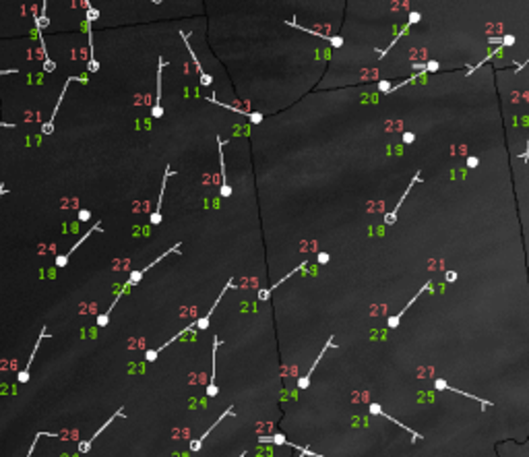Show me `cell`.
I'll list each match as a JSON object with an SVG mask.
<instances>
[{
  "label": "cell",
  "instance_id": "15",
  "mask_svg": "<svg viewBox=\"0 0 529 457\" xmlns=\"http://www.w3.org/2000/svg\"><path fill=\"white\" fill-rule=\"evenodd\" d=\"M217 348H219V337L215 335L213 337V364H211V379H209V385H207V395L209 397H215L219 393L217 385H215V356H217Z\"/></svg>",
  "mask_w": 529,
  "mask_h": 457
},
{
  "label": "cell",
  "instance_id": "3",
  "mask_svg": "<svg viewBox=\"0 0 529 457\" xmlns=\"http://www.w3.org/2000/svg\"><path fill=\"white\" fill-rule=\"evenodd\" d=\"M333 342H335V337H333V335H331V337L327 339V344H325V346H322V350H320V352H318V356H317V360H315V362H312V366H310V368L306 370V375H302V377L298 379V383H296V387H298L300 391H302V389H308V385H310V375H312V373H315V368H317V364H318V362H320V360H322V356H325V352H327V350H329V348H333Z\"/></svg>",
  "mask_w": 529,
  "mask_h": 457
},
{
  "label": "cell",
  "instance_id": "22",
  "mask_svg": "<svg viewBox=\"0 0 529 457\" xmlns=\"http://www.w3.org/2000/svg\"><path fill=\"white\" fill-rule=\"evenodd\" d=\"M414 139H416V135H414V133H405V135H403V143H414Z\"/></svg>",
  "mask_w": 529,
  "mask_h": 457
},
{
  "label": "cell",
  "instance_id": "29",
  "mask_svg": "<svg viewBox=\"0 0 529 457\" xmlns=\"http://www.w3.org/2000/svg\"><path fill=\"white\" fill-rule=\"evenodd\" d=\"M436 69H438L436 62H428V70H436Z\"/></svg>",
  "mask_w": 529,
  "mask_h": 457
},
{
  "label": "cell",
  "instance_id": "20",
  "mask_svg": "<svg viewBox=\"0 0 529 457\" xmlns=\"http://www.w3.org/2000/svg\"><path fill=\"white\" fill-rule=\"evenodd\" d=\"M289 447H294L300 451V457H322V455H317V453H312L308 447H300V445H294V443H289Z\"/></svg>",
  "mask_w": 529,
  "mask_h": 457
},
{
  "label": "cell",
  "instance_id": "10",
  "mask_svg": "<svg viewBox=\"0 0 529 457\" xmlns=\"http://www.w3.org/2000/svg\"><path fill=\"white\" fill-rule=\"evenodd\" d=\"M230 288H234V283H232V281H228V285H225V288H223V292H221V294L217 296V300H215V302H213V306H211V311H209L207 315H205V316H201V318H197V321H194V327H197V329H199V331H203V329H207V327H209V321H211V315L215 313V308H217V304L221 302V298H223V294H225V292H228Z\"/></svg>",
  "mask_w": 529,
  "mask_h": 457
},
{
  "label": "cell",
  "instance_id": "28",
  "mask_svg": "<svg viewBox=\"0 0 529 457\" xmlns=\"http://www.w3.org/2000/svg\"><path fill=\"white\" fill-rule=\"evenodd\" d=\"M6 195V186H4V182H0V199H2Z\"/></svg>",
  "mask_w": 529,
  "mask_h": 457
},
{
  "label": "cell",
  "instance_id": "31",
  "mask_svg": "<svg viewBox=\"0 0 529 457\" xmlns=\"http://www.w3.org/2000/svg\"><path fill=\"white\" fill-rule=\"evenodd\" d=\"M153 2H159V0H153Z\"/></svg>",
  "mask_w": 529,
  "mask_h": 457
},
{
  "label": "cell",
  "instance_id": "24",
  "mask_svg": "<svg viewBox=\"0 0 529 457\" xmlns=\"http://www.w3.org/2000/svg\"><path fill=\"white\" fill-rule=\"evenodd\" d=\"M318 263H322V265L329 263V254L327 252H318Z\"/></svg>",
  "mask_w": 529,
  "mask_h": 457
},
{
  "label": "cell",
  "instance_id": "11",
  "mask_svg": "<svg viewBox=\"0 0 529 457\" xmlns=\"http://www.w3.org/2000/svg\"><path fill=\"white\" fill-rule=\"evenodd\" d=\"M164 67H166V60L159 58V67H157V100H155L153 110H151V116H153V118H161V116H164V108H161V72H164Z\"/></svg>",
  "mask_w": 529,
  "mask_h": 457
},
{
  "label": "cell",
  "instance_id": "18",
  "mask_svg": "<svg viewBox=\"0 0 529 457\" xmlns=\"http://www.w3.org/2000/svg\"><path fill=\"white\" fill-rule=\"evenodd\" d=\"M258 443L265 445V443H271V445H289L287 437L282 432H277V434H269V437H258Z\"/></svg>",
  "mask_w": 529,
  "mask_h": 457
},
{
  "label": "cell",
  "instance_id": "23",
  "mask_svg": "<svg viewBox=\"0 0 529 457\" xmlns=\"http://www.w3.org/2000/svg\"><path fill=\"white\" fill-rule=\"evenodd\" d=\"M445 280H447V281H455V280H457V273H455V271H447V273H445Z\"/></svg>",
  "mask_w": 529,
  "mask_h": 457
},
{
  "label": "cell",
  "instance_id": "7",
  "mask_svg": "<svg viewBox=\"0 0 529 457\" xmlns=\"http://www.w3.org/2000/svg\"><path fill=\"white\" fill-rule=\"evenodd\" d=\"M172 174H174V172H172V168L168 166V168H166V176H164V180H161V190H159L157 207H155L153 213L149 215V224H151V226H159V224H161V203H164V195H166V184H168V178H170Z\"/></svg>",
  "mask_w": 529,
  "mask_h": 457
},
{
  "label": "cell",
  "instance_id": "25",
  "mask_svg": "<svg viewBox=\"0 0 529 457\" xmlns=\"http://www.w3.org/2000/svg\"><path fill=\"white\" fill-rule=\"evenodd\" d=\"M478 164H480V162H478V157H469V159H467V166H469V168H478Z\"/></svg>",
  "mask_w": 529,
  "mask_h": 457
},
{
  "label": "cell",
  "instance_id": "8",
  "mask_svg": "<svg viewBox=\"0 0 529 457\" xmlns=\"http://www.w3.org/2000/svg\"><path fill=\"white\" fill-rule=\"evenodd\" d=\"M116 418H126V414H124V408H118V412L114 414V416H112L110 420H106V424H104V426H102L100 430H97V432L93 434V437H91L89 441H83V443L79 445V453H89V451H91V445L95 443V439L100 437V434H102V432H104V430H106L107 426H110V424H112V422H114Z\"/></svg>",
  "mask_w": 529,
  "mask_h": 457
},
{
  "label": "cell",
  "instance_id": "2",
  "mask_svg": "<svg viewBox=\"0 0 529 457\" xmlns=\"http://www.w3.org/2000/svg\"><path fill=\"white\" fill-rule=\"evenodd\" d=\"M434 387H436L438 391H453V393H455V395H463V397H467V399L478 401L484 410H486V408H492V401H488V399H482V397H478V395H471V393H467V391H461V389H457V387H451L445 379H436V381H434Z\"/></svg>",
  "mask_w": 529,
  "mask_h": 457
},
{
  "label": "cell",
  "instance_id": "6",
  "mask_svg": "<svg viewBox=\"0 0 529 457\" xmlns=\"http://www.w3.org/2000/svg\"><path fill=\"white\" fill-rule=\"evenodd\" d=\"M228 416H236V412H234V408H232V406H230V408H228V410H225V412L221 414V416H219L217 420H215V422L211 424V428H207V430H205V432L201 434V437H199V439H194V441H190V451H192V453H197V451H201V447H203V441H205V439H207V437H209V434L213 432V428H217V424H219V422H223V418H228Z\"/></svg>",
  "mask_w": 529,
  "mask_h": 457
},
{
  "label": "cell",
  "instance_id": "9",
  "mask_svg": "<svg viewBox=\"0 0 529 457\" xmlns=\"http://www.w3.org/2000/svg\"><path fill=\"white\" fill-rule=\"evenodd\" d=\"M44 337H48V331H46V327L41 329V333H39V337H37V342H35V346H34V352H31V356H29V362L25 364V368L21 370V373L17 375V381L21 383V385H23V383H27L29 381V373H31V364H34V360H35V354H37V350H39V344H41V339Z\"/></svg>",
  "mask_w": 529,
  "mask_h": 457
},
{
  "label": "cell",
  "instance_id": "30",
  "mask_svg": "<svg viewBox=\"0 0 529 457\" xmlns=\"http://www.w3.org/2000/svg\"><path fill=\"white\" fill-rule=\"evenodd\" d=\"M240 457H246V451H244V453H240Z\"/></svg>",
  "mask_w": 529,
  "mask_h": 457
},
{
  "label": "cell",
  "instance_id": "1",
  "mask_svg": "<svg viewBox=\"0 0 529 457\" xmlns=\"http://www.w3.org/2000/svg\"><path fill=\"white\" fill-rule=\"evenodd\" d=\"M97 230L102 232V221H95V224H93V226H91V228H89L87 232H85V234H83V236H81V238H79L77 242L72 244V246H71V250H69L67 254H58V257H56V261H54V263H56V267H60V269H62V267H67V263H69V259H71V254H72L74 250H77L79 246H83V242L87 240V238L91 236L93 232H97Z\"/></svg>",
  "mask_w": 529,
  "mask_h": 457
},
{
  "label": "cell",
  "instance_id": "14",
  "mask_svg": "<svg viewBox=\"0 0 529 457\" xmlns=\"http://www.w3.org/2000/svg\"><path fill=\"white\" fill-rule=\"evenodd\" d=\"M426 290H430V281H428V283L424 285V288H422V290H420V292H418V294L414 296V298H412V300H409V302H407V304L403 306V311H401V313H397L395 316H388V318H387V325H388V329H395V327L399 325V321H401V316H403V315H405V313L409 311V306H412V304H414V302L418 300V296H422V294H424Z\"/></svg>",
  "mask_w": 529,
  "mask_h": 457
},
{
  "label": "cell",
  "instance_id": "13",
  "mask_svg": "<svg viewBox=\"0 0 529 457\" xmlns=\"http://www.w3.org/2000/svg\"><path fill=\"white\" fill-rule=\"evenodd\" d=\"M420 176H422V172H416V176L412 178V182H409V186L405 188V195L401 197V201H399V203L395 205V209L391 211V213H387V215H385V224H388V226H393V224H395V221H397V211H399V207H401V203H403V201H405V197L409 195V190H412V186H414L416 182H420Z\"/></svg>",
  "mask_w": 529,
  "mask_h": 457
},
{
  "label": "cell",
  "instance_id": "5",
  "mask_svg": "<svg viewBox=\"0 0 529 457\" xmlns=\"http://www.w3.org/2000/svg\"><path fill=\"white\" fill-rule=\"evenodd\" d=\"M368 410H370V414H372V416H383V418H387L388 422H393V424H397V426H399V428H403L405 432H409V434H412V439H414V441H418V439H422V434H420V432H416L414 428H409V426H405V424H403V422H399V420H395L393 416H388V412H385V410H383V406H379V403H374V401H372V403H370V406H368Z\"/></svg>",
  "mask_w": 529,
  "mask_h": 457
},
{
  "label": "cell",
  "instance_id": "17",
  "mask_svg": "<svg viewBox=\"0 0 529 457\" xmlns=\"http://www.w3.org/2000/svg\"><path fill=\"white\" fill-rule=\"evenodd\" d=\"M217 143H219V162H221V197H230L232 195V186L228 184V178H225V164H223V143H221V139H217Z\"/></svg>",
  "mask_w": 529,
  "mask_h": 457
},
{
  "label": "cell",
  "instance_id": "21",
  "mask_svg": "<svg viewBox=\"0 0 529 457\" xmlns=\"http://www.w3.org/2000/svg\"><path fill=\"white\" fill-rule=\"evenodd\" d=\"M89 217H91V213H89V211H87V209H83V211H79V219H81V221H87Z\"/></svg>",
  "mask_w": 529,
  "mask_h": 457
},
{
  "label": "cell",
  "instance_id": "19",
  "mask_svg": "<svg viewBox=\"0 0 529 457\" xmlns=\"http://www.w3.org/2000/svg\"><path fill=\"white\" fill-rule=\"evenodd\" d=\"M41 437H54V439H56V437H60V434H56V432H44V430H39V432L35 434V439H34V445H31V447H29V451H27V457H31V453H34L35 445H37V441H39Z\"/></svg>",
  "mask_w": 529,
  "mask_h": 457
},
{
  "label": "cell",
  "instance_id": "12",
  "mask_svg": "<svg viewBox=\"0 0 529 457\" xmlns=\"http://www.w3.org/2000/svg\"><path fill=\"white\" fill-rule=\"evenodd\" d=\"M180 37H182V41H184L186 44V48H188V54H190V58H192V62H194V67H197V70H199V77H201V83L203 85H211V77L207 75V72L203 70V67H201V62H199V58H197V54H194V50L190 48V44H188V35L184 34V31H180Z\"/></svg>",
  "mask_w": 529,
  "mask_h": 457
},
{
  "label": "cell",
  "instance_id": "27",
  "mask_svg": "<svg viewBox=\"0 0 529 457\" xmlns=\"http://www.w3.org/2000/svg\"><path fill=\"white\" fill-rule=\"evenodd\" d=\"M13 72H17L15 69H6V70H0V79H2L4 75H13Z\"/></svg>",
  "mask_w": 529,
  "mask_h": 457
},
{
  "label": "cell",
  "instance_id": "26",
  "mask_svg": "<svg viewBox=\"0 0 529 457\" xmlns=\"http://www.w3.org/2000/svg\"><path fill=\"white\" fill-rule=\"evenodd\" d=\"M250 120L252 122H261L263 120V114H250Z\"/></svg>",
  "mask_w": 529,
  "mask_h": 457
},
{
  "label": "cell",
  "instance_id": "16",
  "mask_svg": "<svg viewBox=\"0 0 529 457\" xmlns=\"http://www.w3.org/2000/svg\"><path fill=\"white\" fill-rule=\"evenodd\" d=\"M304 267H306V263H300V265H298V267H296L294 271H289V273L285 275V278H283V280H279L277 283H273V285H271V288H267V290H261V292H258V300H267V298H269V294H271V292H273L275 288H279V285H282V283H283L285 280H289V278H291V275H294V273H298L300 269H304Z\"/></svg>",
  "mask_w": 529,
  "mask_h": 457
},
{
  "label": "cell",
  "instance_id": "4",
  "mask_svg": "<svg viewBox=\"0 0 529 457\" xmlns=\"http://www.w3.org/2000/svg\"><path fill=\"white\" fill-rule=\"evenodd\" d=\"M71 81H81V83H87V79H85V77H69V79H67V83H64V89H62V93H60V98H58L56 105H54V114L50 116V120H48V122L41 124V135H52V133H54V118H56V112H58L60 104H62V98H64V95H67V87L71 85Z\"/></svg>",
  "mask_w": 529,
  "mask_h": 457
}]
</instances>
